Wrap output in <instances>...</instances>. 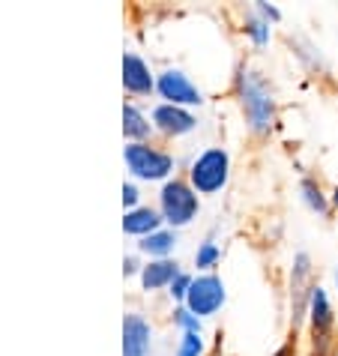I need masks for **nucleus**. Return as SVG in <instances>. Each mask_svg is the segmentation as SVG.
<instances>
[{
  "mask_svg": "<svg viewBox=\"0 0 338 356\" xmlns=\"http://www.w3.org/2000/svg\"><path fill=\"white\" fill-rule=\"evenodd\" d=\"M291 45L296 48V57H300V60L308 66V69H312V72H326V60H323V57H321V51H317V48L312 45V42H308V39H300V36H291Z\"/></svg>",
  "mask_w": 338,
  "mask_h": 356,
  "instance_id": "nucleus-16",
  "label": "nucleus"
},
{
  "mask_svg": "<svg viewBox=\"0 0 338 356\" xmlns=\"http://www.w3.org/2000/svg\"><path fill=\"white\" fill-rule=\"evenodd\" d=\"M180 275V264L177 261H153V264H147L144 270H141V284H144V291H159V288H171V282Z\"/></svg>",
  "mask_w": 338,
  "mask_h": 356,
  "instance_id": "nucleus-12",
  "label": "nucleus"
},
{
  "mask_svg": "<svg viewBox=\"0 0 338 356\" xmlns=\"http://www.w3.org/2000/svg\"><path fill=\"white\" fill-rule=\"evenodd\" d=\"M135 270H138V261H135V258H126V261H123V273H126V275H132Z\"/></svg>",
  "mask_w": 338,
  "mask_h": 356,
  "instance_id": "nucleus-24",
  "label": "nucleus"
},
{
  "mask_svg": "<svg viewBox=\"0 0 338 356\" xmlns=\"http://www.w3.org/2000/svg\"><path fill=\"white\" fill-rule=\"evenodd\" d=\"M177 356H204V335L201 332H183L177 344Z\"/></svg>",
  "mask_w": 338,
  "mask_h": 356,
  "instance_id": "nucleus-19",
  "label": "nucleus"
},
{
  "mask_svg": "<svg viewBox=\"0 0 338 356\" xmlns=\"http://www.w3.org/2000/svg\"><path fill=\"white\" fill-rule=\"evenodd\" d=\"M192 282H195V275H188V273L177 275V279L171 282V296H174V300H183L186 302V293H188V288H192Z\"/></svg>",
  "mask_w": 338,
  "mask_h": 356,
  "instance_id": "nucleus-21",
  "label": "nucleus"
},
{
  "mask_svg": "<svg viewBox=\"0 0 338 356\" xmlns=\"http://www.w3.org/2000/svg\"><path fill=\"white\" fill-rule=\"evenodd\" d=\"M150 323L141 314H126L123 321V356H147L150 353Z\"/></svg>",
  "mask_w": 338,
  "mask_h": 356,
  "instance_id": "nucleus-9",
  "label": "nucleus"
},
{
  "mask_svg": "<svg viewBox=\"0 0 338 356\" xmlns=\"http://www.w3.org/2000/svg\"><path fill=\"white\" fill-rule=\"evenodd\" d=\"M231 177V156L222 147H207L188 168V183L198 195H216Z\"/></svg>",
  "mask_w": 338,
  "mask_h": 356,
  "instance_id": "nucleus-2",
  "label": "nucleus"
},
{
  "mask_svg": "<svg viewBox=\"0 0 338 356\" xmlns=\"http://www.w3.org/2000/svg\"><path fill=\"white\" fill-rule=\"evenodd\" d=\"M330 204L335 207V210H338V183L332 186V192H330Z\"/></svg>",
  "mask_w": 338,
  "mask_h": 356,
  "instance_id": "nucleus-26",
  "label": "nucleus"
},
{
  "mask_svg": "<svg viewBox=\"0 0 338 356\" xmlns=\"http://www.w3.org/2000/svg\"><path fill=\"white\" fill-rule=\"evenodd\" d=\"M156 90L162 93V99H168V105H201L204 102V96L201 90L188 81V75L180 72V69H168V72L159 75V81H156Z\"/></svg>",
  "mask_w": 338,
  "mask_h": 356,
  "instance_id": "nucleus-7",
  "label": "nucleus"
},
{
  "mask_svg": "<svg viewBox=\"0 0 338 356\" xmlns=\"http://www.w3.org/2000/svg\"><path fill=\"white\" fill-rule=\"evenodd\" d=\"M312 275H314V266L308 252H296L291 264V330L293 332L308 318V300H312V291H314Z\"/></svg>",
  "mask_w": 338,
  "mask_h": 356,
  "instance_id": "nucleus-4",
  "label": "nucleus"
},
{
  "mask_svg": "<svg viewBox=\"0 0 338 356\" xmlns=\"http://www.w3.org/2000/svg\"><path fill=\"white\" fill-rule=\"evenodd\" d=\"M300 195H303V204L308 207L312 213L317 216H330V195L321 189V183L314 180V177H303L300 180Z\"/></svg>",
  "mask_w": 338,
  "mask_h": 356,
  "instance_id": "nucleus-13",
  "label": "nucleus"
},
{
  "mask_svg": "<svg viewBox=\"0 0 338 356\" xmlns=\"http://www.w3.org/2000/svg\"><path fill=\"white\" fill-rule=\"evenodd\" d=\"M218 261H222V249H218V243L204 240L201 245H198V252H195V266L198 270H213Z\"/></svg>",
  "mask_w": 338,
  "mask_h": 356,
  "instance_id": "nucleus-18",
  "label": "nucleus"
},
{
  "mask_svg": "<svg viewBox=\"0 0 338 356\" xmlns=\"http://www.w3.org/2000/svg\"><path fill=\"white\" fill-rule=\"evenodd\" d=\"M234 87L236 96H240L248 129L255 135H270L275 126V96L270 84L264 81V75H257L248 63H240L234 75Z\"/></svg>",
  "mask_w": 338,
  "mask_h": 356,
  "instance_id": "nucleus-1",
  "label": "nucleus"
},
{
  "mask_svg": "<svg viewBox=\"0 0 338 356\" xmlns=\"http://www.w3.org/2000/svg\"><path fill=\"white\" fill-rule=\"evenodd\" d=\"M126 165L129 171L141 180H165L174 171V159L150 144H129L126 147Z\"/></svg>",
  "mask_w": 338,
  "mask_h": 356,
  "instance_id": "nucleus-6",
  "label": "nucleus"
},
{
  "mask_svg": "<svg viewBox=\"0 0 338 356\" xmlns=\"http://www.w3.org/2000/svg\"><path fill=\"white\" fill-rule=\"evenodd\" d=\"M165 219H162V213H156V210H150V207H135V210H129L126 213V219H123V231L126 234H135V236H150V234H156V231H162V225Z\"/></svg>",
  "mask_w": 338,
  "mask_h": 356,
  "instance_id": "nucleus-11",
  "label": "nucleus"
},
{
  "mask_svg": "<svg viewBox=\"0 0 338 356\" xmlns=\"http://www.w3.org/2000/svg\"><path fill=\"white\" fill-rule=\"evenodd\" d=\"M123 204H126V207H132V210H135V204H138V189H135L132 183H126V186H123Z\"/></svg>",
  "mask_w": 338,
  "mask_h": 356,
  "instance_id": "nucleus-23",
  "label": "nucleus"
},
{
  "mask_svg": "<svg viewBox=\"0 0 338 356\" xmlns=\"http://www.w3.org/2000/svg\"><path fill=\"white\" fill-rule=\"evenodd\" d=\"M255 13L261 15L264 22H270V24L282 22V13H278V6H273V3H264V0H257V3H255Z\"/></svg>",
  "mask_w": 338,
  "mask_h": 356,
  "instance_id": "nucleus-22",
  "label": "nucleus"
},
{
  "mask_svg": "<svg viewBox=\"0 0 338 356\" xmlns=\"http://www.w3.org/2000/svg\"><path fill=\"white\" fill-rule=\"evenodd\" d=\"M153 126L147 123V117L138 111L135 105H126L123 108V132L126 138H132V144H144V138L150 135Z\"/></svg>",
  "mask_w": 338,
  "mask_h": 356,
  "instance_id": "nucleus-15",
  "label": "nucleus"
},
{
  "mask_svg": "<svg viewBox=\"0 0 338 356\" xmlns=\"http://www.w3.org/2000/svg\"><path fill=\"white\" fill-rule=\"evenodd\" d=\"M291 353H293V341H287V344H284V348H282V350H278L275 356H291Z\"/></svg>",
  "mask_w": 338,
  "mask_h": 356,
  "instance_id": "nucleus-25",
  "label": "nucleus"
},
{
  "mask_svg": "<svg viewBox=\"0 0 338 356\" xmlns=\"http://www.w3.org/2000/svg\"><path fill=\"white\" fill-rule=\"evenodd\" d=\"M243 31H246V36L255 42V48H266V45H270V22H264V18L257 15V13L246 15Z\"/></svg>",
  "mask_w": 338,
  "mask_h": 356,
  "instance_id": "nucleus-17",
  "label": "nucleus"
},
{
  "mask_svg": "<svg viewBox=\"0 0 338 356\" xmlns=\"http://www.w3.org/2000/svg\"><path fill=\"white\" fill-rule=\"evenodd\" d=\"M153 126L159 132H165V135H171V138H177V135H188L198 126V120H195V114L192 111H186V108H180V105H156L153 108Z\"/></svg>",
  "mask_w": 338,
  "mask_h": 356,
  "instance_id": "nucleus-8",
  "label": "nucleus"
},
{
  "mask_svg": "<svg viewBox=\"0 0 338 356\" xmlns=\"http://www.w3.org/2000/svg\"><path fill=\"white\" fill-rule=\"evenodd\" d=\"M225 300H227L225 282L216 273H204V275H195L192 288L186 293V309L198 314V318H213L225 305Z\"/></svg>",
  "mask_w": 338,
  "mask_h": 356,
  "instance_id": "nucleus-5",
  "label": "nucleus"
},
{
  "mask_svg": "<svg viewBox=\"0 0 338 356\" xmlns=\"http://www.w3.org/2000/svg\"><path fill=\"white\" fill-rule=\"evenodd\" d=\"M201 210L198 192L186 180H168L159 192V213L171 227H186Z\"/></svg>",
  "mask_w": 338,
  "mask_h": 356,
  "instance_id": "nucleus-3",
  "label": "nucleus"
},
{
  "mask_svg": "<svg viewBox=\"0 0 338 356\" xmlns=\"http://www.w3.org/2000/svg\"><path fill=\"white\" fill-rule=\"evenodd\" d=\"M123 87L135 96H150L156 90V81L150 75V66H147L138 54H123Z\"/></svg>",
  "mask_w": 338,
  "mask_h": 356,
  "instance_id": "nucleus-10",
  "label": "nucleus"
},
{
  "mask_svg": "<svg viewBox=\"0 0 338 356\" xmlns=\"http://www.w3.org/2000/svg\"><path fill=\"white\" fill-rule=\"evenodd\" d=\"M174 323L180 326L183 332H201V330H204V326H201V318L188 312L186 305H183V309H177V312H174Z\"/></svg>",
  "mask_w": 338,
  "mask_h": 356,
  "instance_id": "nucleus-20",
  "label": "nucleus"
},
{
  "mask_svg": "<svg viewBox=\"0 0 338 356\" xmlns=\"http://www.w3.org/2000/svg\"><path fill=\"white\" fill-rule=\"evenodd\" d=\"M174 245H177V231H156L150 236H144V240L138 243V249L144 254H153V258L165 261L168 254L174 252Z\"/></svg>",
  "mask_w": 338,
  "mask_h": 356,
  "instance_id": "nucleus-14",
  "label": "nucleus"
},
{
  "mask_svg": "<svg viewBox=\"0 0 338 356\" xmlns=\"http://www.w3.org/2000/svg\"><path fill=\"white\" fill-rule=\"evenodd\" d=\"M332 282H335V291H338V266L332 270Z\"/></svg>",
  "mask_w": 338,
  "mask_h": 356,
  "instance_id": "nucleus-27",
  "label": "nucleus"
}]
</instances>
